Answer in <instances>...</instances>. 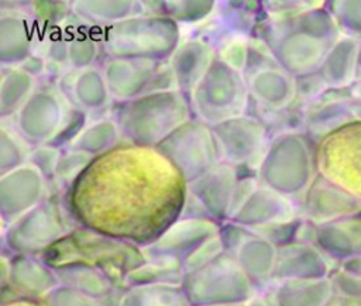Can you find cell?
Returning <instances> with one entry per match:
<instances>
[{
  "instance_id": "obj_5",
  "label": "cell",
  "mask_w": 361,
  "mask_h": 306,
  "mask_svg": "<svg viewBox=\"0 0 361 306\" xmlns=\"http://www.w3.org/2000/svg\"><path fill=\"white\" fill-rule=\"evenodd\" d=\"M100 42L109 58L166 62L180 44V28L166 16L138 14L103 27Z\"/></svg>"
},
{
  "instance_id": "obj_16",
  "label": "cell",
  "mask_w": 361,
  "mask_h": 306,
  "mask_svg": "<svg viewBox=\"0 0 361 306\" xmlns=\"http://www.w3.org/2000/svg\"><path fill=\"white\" fill-rule=\"evenodd\" d=\"M238 179V168L219 162L206 173L188 183V195L209 219L223 224L231 217Z\"/></svg>"
},
{
  "instance_id": "obj_4",
  "label": "cell",
  "mask_w": 361,
  "mask_h": 306,
  "mask_svg": "<svg viewBox=\"0 0 361 306\" xmlns=\"http://www.w3.org/2000/svg\"><path fill=\"white\" fill-rule=\"evenodd\" d=\"M39 257L51 268L71 264L93 267L121 288H127V276L147 261L138 245L78 224Z\"/></svg>"
},
{
  "instance_id": "obj_33",
  "label": "cell",
  "mask_w": 361,
  "mask_h": 306,
  "mask_svg": "<svg viewBox=\"0 0 361 306\" xmlns=\"http://www.w3.org/2000/svg\"><path fill=\"white\" fill-rule=\"evenodd\" d=\"M35 90V79L20 66L4 68L0 82V116L17 114Z\"/></svg>"
},
{
  "instance_id": "obj_1",
  "label": "cell",
  "mask_w": 361,
  "mask_h": 306,
  "mask_svg": "<svg viewBox=\"0 0 361 306\" xmlns=\"http://www.w3.org/2000/svg\"><path fill=\"white\" fill-rule=\"evenodd\" d=\"M63 202L78 226L145 248L182 217L188 183L155 148L120 141L92 158Z\"/></svg>"
},
{
  "instance_id": "obj_36",
  "label": "cell",
  "mask_w": 361,
  "mask_h": 306,
  "mask_svg": "<svg viewBox=\"0 0 361 306\" xmlns=\"http://www.w3.org/2000/svg\"><path fill=\"white\" fill-rule=\"evenodd\" d=\"M157 7H149L151 14H162L178 24H190L197 23L209 17L214 10L217 3L213 0L204 1H152Z\"/></svg>"
},
{
  "instance_id": "obj_22",
  "label": "cell",
  "mask_w": 361,
  "mask_h": 306,
  "mask_svg": "<svg viewBox=\"0 0 361 306\" xmlns=\"http://www.w3.org/2000/svg\"><path fill=\"white\" fill-rule=\"evenodd\" d=\"M8 281L1 289H10V298L44 299L49 292L61 285L54 268H51L38 255H8Z\"/></svg>"
},
{
  "instance_id": "obj_38",
  "label": "cell",
  "mask_w": 361,
  "mask_h": 306,
  "mask_svg": "<svg viewBox=\"0 0 361 306\" xmlns=\"http://www.w3.org/2000/svg\"><path fill=\"white\" fill-rule=\"evenodd\" d=\"M100 41L87 32L78 31L68 38V59L73 71L92 68L99 56Z\"/></svg>"
},
{
  "instance_id": "obj_8",
  "label": "cell",
  "mask_w": 361,
  "mask_h": 306,
  "mask_svg": "<svg viewBox=\"0 0 361 306\" xmlns=\"http://www.w3.org/2000/svg\"><path fill=\"white\" fill-rule=\"evenodd\" d=\"M180 286L192 306L243 305L258 293L235 258L226 251L199 268L185 271Z\"/></svg>"
},
{
  "instance_id": "obj_17",
  "label": "cell",
  "mask_w": 361,
  "mask_h": 306,
  "mask_svg": "<svg viewBox=\"0 0 361 306\" xmlns=\"http://www.w3.org/2000/svg\"><path fill=\"white\" fill-rule=\"evenodd\" d=\"M47 197V179L31 164L0 175V216L4 226Z\"/></svg>"
},
{
  "instance_id": "obj_13",
  "label": "cell",
  "mask_w": 361,
  "mask_h": 306,
  "mask_svg": "<svg viewBox=\"0 0 361 306\" xmlns=\"http://www.w3.org/2000/svg\"><path fill=\"white\" fill-rule=\"evenodd\" d=\"M210 127L221 162L240 168L265 151L268 127L259 117L244 113Z\"/></svg>"
},
{
  "instance_id": "obj_11",
  "label": "cell",
  "mask_w": 361,
  "mask_h": 306,
  "mask_svg": "<svg viewBox=\"0 0 361 306\" xmlns=\"http://www.w3.org/2000/svg\"><path fill=\"white\" fill-rule=\"evenodd\" d=\"M155 149L179 172L186 183L193 182L221 162L212 127L196 117L179 126Z\"/></svg>"
},
{
  "instance_id": "obj_46",
  "label": "cell",
  "mask_w": 361,
  "mask_h": 306,
  "mask_svg": "<svg viewBox=\"0 0 361 306\" xmlns=\"http://www.w3.org/2000/svg\"><path fill=\"white\" fill-rule=\"evenodd\" d=\"M224 252V247L221 244V240L219 237V234L213 238H210L209 241H206L202 247H199L185 262H183V268L185 271H190L195 268H199L207 262H210L212 259H214L216 257H219L220 254Z\"/></svg>"
},
{
  "instance_id": "obj_47",
  "label": "cell",
  "mask_w": 361,
  "mask_h": 306,
  "mask_svg": "<svg viewBox=\"0 0 361 306\" xmlns=\"http://www.w3.org/2000/svg\"><path fill=\"white\" fill-rule=\"evenodd\" d=\"M47 56L51 62H54L55 65H69V59H68V38L63 37H56L54 39L49 41L48 47H47Z\"/></svg>"
},
{
  "instance_id": "obj_25",
  "label": "cell",
  "mask_w": 361,
  "mask_h": 306,
  "mask_svg": "<svg viewBox=\"0 0 361 306\" xmlns=\"http://www.w3.org/2000/svg\"><path fill=\"white\" fill-rule=\"evenodd\" d=\"M247 83L250 96L269 110H285L296 99L295 78L279 66L254 73Z\"/></svg>"
},
{
  "instance_id": "obj_35",
  "label": "cell",
  "mask_w": 361,
  "mask_h": 306,
  "mask_svg": "<svg viewBox=\"0 0 361 306\" xmlns=\"http://www.w3.org/2000/svg\"><path fill=\"white\" fill-rule=\"evenodd\" d=\"M185 275L182 262L171 259H147L134 269L126 279V286L154 285V283H180Z\"/></svg>"
},
{
  "instance_id": "obj_12",
  "label": "cell",
  "mask_w": 361,
  "mask_h": 306,
  "mask_svg": "<svg viewBox=\"0 0 361 306\" xmlns=\"http://www.w3.org/2000/svg\"><path fill=\"white\" fill-rule=\"evenodd\" d=\"M102 72L113 102H126L151 92L175 89L168 61L107 56Z\"/></svg>"
},
{
  "instance_id": "obj_45",
  "label": "cell",
  "mask_w": 361,
  "mask_h": 306,
  "mask_svg": "<svg viewBox=\"0 0 361 306\" xmlns=\"http://www.w3.org/2000/svg\"><path fill=\"white\" fill-rule=\"evenodd\" d=\"M31 6L35 18L48 24L65 20L72 13V3L65 1H34Z\"/></svg>"
},
{
  "instance_id": "obj_21",
  "label": "cell",
  "mask_w": 361,
  "mask_h": 306,
  "mask_svg": "<svg viewBox=\"0 0 361 306\" xmlns=\"http://www.w3.org/2000/svg\"><path fill=\"white\" fill-rule=\"evenodd\" d=\"M299 216L292 199L259 183L231 216L230 221L254 231Z\"/></svg>"
},
{
  "instance_id": "obj_42",
  "label": "cell",
  "mask_w": 361,
  "mask_h": 306,
  "mask_svg": "<svg viewBox=\"0 0 361 306\" xmlns=\"http://www.w3.org/2000/svg\"><path fill=\"white\" fill-rule=\"evenodd\" d=\"M334 296L361 299V276L337 267L330 275Z\"/></svg>"
},
{
  "instance_id": "obj_7",
  "label": "cell",
  "mask_w": 361,
  "mask_h": 306,
  "mask_svg": "<svg viewBox=\"0 0 361 306\" xmlns=\"http://www.w3.org/2000/svg\"><path fill=\"white\" fill-rule=\"evenodd\" d=\"M75 226L63 199L56 195L47 196L35 207L4 226L3 250L8 255L39 257Z\"/></svg>"
},
{
  "instance_id": "obj_24",
  "label": "cell",
  "mask_w": 361,
  "mask_h": 306,
  "mask_svg": "<svg viewBox=\"0 0 361 306\" xmlns=\"http://www.w3.org/2000/svg\"><path fill=\"white\" fill-rule=\"evenodd\" d=\"M59 283L89 296L102 306H118L127 288L114 283L104 272L82 264L54 268Z\"/></svg>"
},
{
  "instance_id": "obj_49",
  "label": "cell",
  "mask_w": 361,
  "mask_h": 306,
  "mask_svg": "<svg viewBox=\"0 0 361 306\" xmlns=\"http://www.w3.org/2000/svg\"><path fill=\"white\" fill-rule=\"evenodd\" d=\"M1 306H49L44 299L31 298H10L1 302Z\"/></svg>"
},
{
  "instance_id": "obj_37",
  "label": "cell",
  "mask_w": 361,
  "mask_h": 306,
  "mask_svg": "<svg viewBox=\"0 0 361 306\" xmlns=\"http://www.w3.org/2000/svg\"><path fill=\"white\" fill-rule=\"evenodd\" d=\"M27 141L10 128L1 127L0 130V175L14 171L30 159V154L25 148Z\"/></svg>"
},
{
  "instance_id": "obj_3",
  "label": "cell",
  "mask_w": 361,
  "mask_h": 306,
  "mask_svg": "<svg viewBox=\"0 0 361 306\" xmlns=\"http://www.w3.org/2000/svg\"><path fill=\"white\" fill-rule=\"evenodd\" d=\"M110 117L120 130L121 141L142 148H155L179 126L190 120L193 111L189 96L175 87L126 102H113Z\"/></svg>"
},
{
  "instance_id": "obj_41",
  "label": "cell",
  "mask_w": 361,
  "mask_h": 306,
  "mask_svg": "<svg viewBox=\"0 0 361 306\" xmlns=\"http://www.w3.org/2000/svg\"><path fill=\"white\" fill-rule=\"evenodd\" d=\"M61 155L62 152L58 148L45 144L38 145L30 154V164L34 165L47 180H51L55 176L56 165L59 162Z\"/></svg>"
},
{
  "instance_id": "obj_2",
  "label": "cell",
  "mask_w": 361,
  "mask_h": 306,
  "mask_svg": "<svg viewBox=\"0 0 361 306\" xmlns=\"http://www.w3.org/2000/svg\"><path fill=\"white\" fill-rule=\"evenodd\" d=\"M338 35L340 28L327 7L268 16L259 23L258 34L279 68L293 78L317 72Z\"/></svg>"
},
{
  "instance_id": "obj_9",
  "label": "cell",
  "mask_w": 361,
  "mask_h": 306,
  "mask_svg": "<svg viewBox=\"0 0 361 306\" xmlns=\"http://www.w3.org/2000/svg\"><path fill=\"white\" fill-rule=\"evenodd\" d=\"M248 97V83L243 72L219 56L189 94L193 117L209 126L244 114Z\"/></svg>"
},
{
  "instance_id": "obj_32",
  "label": "cell",
  "mask_w": 361,
  "mask_h": 306,
  "mask_svg": "<svg viewBox=\"0 0 361 306\" xmlns=\"http://www.w3.org/2000/svg\"><path fill=\"white\" fill-rule=\"evenodd\" d=\"M118 306H192L180 283H154L130 286Z\"/></svg>"
},
{
  "instance_id": "obj_18",
  "label": "cell",
  "mask_w": 361,
  "mask_h": 306,
  "mask_svg": "<svg viewBox=\"0 0 361 306\" xmlns=\"http://www.w3.org/2000/svg\"><path fill=\"white\" fill-rule=\"evenodd\" d=\"M305 228L307 237L300 240L316 245L330 261L341 265L361 257V213L319 224L306 221Z\"/></svg>"
},
{
  "instance_id": "obj_20",
  "label": "cell",
  "mask_w": 361,
  "mask_h": 306,
  "mask_svg": "<svg viewBox=\"0 0 361 306\" xmlns=\"http://www.w3.org/2000/svg\"><path fill=\"white\" fill-rule=\"evenodd\" d=\"M331 261L312 243L296 240L278 247L271 283L290 279H324L333 272Z\"/></svg>"
},
{
  "instance_id": "obj_40",
  "label": "cell",
  "mask_w": 361,
  "mask_h": 306,
  "mask_svg": "<svg viewBox=\"0 0 361 306\" xmlns=\"http://www.w3.org/2000/svg\"><path fill=\"white\" fill-rule=\"evenodd\" d=\"M90 161H92V157L69 148V151L61 155L54 179L59 185H62L63 189L66 190L69 185L80 175V172L87 166Z\"/></svg>"
},
{
  "instance_id": "obj_14",
  "label": "cell",
  "mask_w": 361,
  "mask_h": 306,
  "mask_svg": "<svg viewBox=\"0 0 361 306\" xmlns=\"http://www.w3.org/2000/svg\"><path fill=\"white\" fill-rule=\"evenodd\" d=\"M220 224L209 217L182 216L151 245L142 248L147 259L185 262L199 247L219 234Z\"/></svg>"
},
{
  "instance_id": "obj_27",
  "label": "cell",
  "mask_w": 361,
  "mask_h": 306,
  "mask_svg": "<svg viewBox=\"0 0 361 306\" xmlns=\"http://www.w3.org/2000/svg\"><path fill=\"white\" fill-rule=\"evenodd\" d=\"M276 251L278 248L271 241L254 231L231 255L258 290L271 283Z\"/></svg>"
},
{
  "instance_id": "obj_15",
  "label": "cell",
  "mask_w": 361,
  "mask_h": 306,
  "mask_svg": "<svg viewBox=\"0 0 361 306\" xmlns=\"http://www.w3.org/2000/svg\"><path fill=\"white\" fill-rule=\"evenodd\" d=\"M61 92L49 87L35 89L16 114L17 133L34 147L49 142L59 130L66 110Z\"/></svg>"
},
{
  "instance_id": "obj_34",
  "label": "cell",
  "mask_w": 361,
  "mask_h": 306,
  "mask_svg": "<svg viewBox=\"0 0 361 306\" xmlns=\"http://www.w3.org/2000/svg\"><path fill=\"white\" fill-rule=\"evenodd\" d=\"M120 141L121 135L117 124L111 117H106L86 126L72 142L71 149L94 158L114 148Z\"/></svg>"
},
{
  "instance_id": "obj_50",
  "label": "cell",
  "mask_w": 361,
  "mask_h": 306,
  "mask_svg": "<svg viewBox=\"0 0 361 306\" xmlns=\"http://www.w3.org/2000/svg\"><path fill=\"white\" fill-rule=\"evenodd\" d=\"M245 306H275L272 299L269 298V295H264V293H257L252 299H250Z\"/></svg>"
},
{
  "instance_id": "obj_26",
  "label": "cell",
  "mask_w": 361,
  "mask_h": 306,
  "mask_svg": "<svg viewBox=\"0 0 361 306\" xmlns=\"http://www.w3.org/2000/svg\"><path fill=\"white\" fill-rule=\"evenodd\" d=\"M59 83H66L68 90L61 93L69 100L71 106L82 109L86 113L103 109L111 99L102 69L94 66L75 71L71 80L63 75ZM66 86H59V89Z\"/></svg>"
},
{
  "instance_id": "obj_52",
  "label": "cell",
  "mask_w": 361,
  "mask_h": 306,
  "mask_svg": "<svg viewBox=\"0 0 361 306\" xmlns=\"http://www.w3.org/2000/svg\"><path fill=\"white\" fill-rule=\"evenodd\" d=\"M326 306H340V303L336 300V298H333V299H331Z\"/></svg>"
},
{
  "instance_id": "obj_6",
  "label": "cell",
  "mask_w": 361,
  "mask_h": 306,
  "mask_svg": "<svg viewBox=\"0 0 361 306\" xmlns=\"http://www.w3.org/2000/svg\"><path fill=\"white\" fill-rule=\"evenodd\" d=\"M317 175L314 149L303 131H282L267 145L257 168L261 185L293 199L306 193Z\"/></svg>"
},
{
  "instance_id": "obj_44",
  "label": "cell",
  "mask_w": 361,
  "mask_h": 306,
  "mask_svg": "<svg viewBox=\"0 0 361 306\" xmlns=\"http://www.w3.org/2000/svg\"><path fill=\"white\" fill-rule=\"evenodd\" d=\"M44 300L49 306H102L89 296L82 295L63 285L56 286L44 298Z\"/></svg>"
},
{
  "instance_id": "obj_48",
  "label": "cell",
  "mask_w": 361,
  "mask_h": 306,
  "mask_svg": "<svg viewBox=\"0 0 361 306\" xmlns=\"http://www.w3.org/2000/svg\"><path fill=\"white\" fill-rule=\"evenodd\" d=\"M20 68H21L23 71H25L27 73H30L32 78H35V76H39V75L44 73L47 65H45V59H44L42 56L32 54L31 56H28V58L20 65Z\"/></svg>"
},
{
  "instance_id": "obj_28",
  "label": "cell",
  "mask_w": 361,
  "mask_h": 306,
  "mask_svg": "<svg viewBox=\"0 0 361 306\" xmlns=\"http://www.w3.org/2000/svg\"><path fill=\"white\" fill-rule=\"evenodd\" d=\"M269 298L275 306H326L334 290L330 278L290 279L274 283Z\"/></svg>"
},
{
  "instance_id": "obj_53",
  "label": "cell",
  "mask_w": 361,
  "mask_h": 306,
  "mask_svg": "<svg viewBox=\"0 0 361 306\" xmlns=\"http://www.w3.org/2000/svg\"><path fill=\"white\" fill-rule=\"evenodd\" d=\"M207 306H245V303H243V305H207Z\"/></svg>"
},
{
  "instance_id": "obj_10",
  "label": "cell",
  "mask_w": 361,
  "mask_h": 306,
  "mask_svg": "<svg viewBox=\"0 0 361 306\" xmlns=\"http://www.w3.org/2000/svg\"><path fill=\"white\" fill-rule=\"evenodd\" d=\"M317 173L361 200V121H351L314 144Z\"/></svg>"
},
{
  "instance_id": "obj_29",
  "label": "cell",
  "mask_w": 361,
  "mask_h": 306,
  "mask_svg": "<svg viewBox=\"0 0 361 306\" xmlns=\"http://www.w3.org/2000/svg\"><path fill=\"white\" fill-rule=\"evenodd\" d=\"M360 39L340 38L326 55L317 73L329 89L350 87L357 79V55Z\"/></svg>"
},
{
  "instance_id": "obj_23",
  "label": "cell",
  "mask_w": 361,
  "mask_h": 306,
  "mask_svg": "<svg viewBox=\"0 0 361 306\" xmlns=\"http://www.w3.org/2000/svg\"><path fill=\"white\" fill-rule=\"evenodd\" d=\"M216 56L214 48L204 39L192 38L180 42L168 61L175 87L189 96Z\"/></svg>"
},
{
  "instance_id": "obj_30",
  "label": "cell",
  "mask_w": 361,
  "mask_h": 306,
  "mask_svg": "<svg viewBox=\"0 0 361 306\" xmlns=\"http://www.w3.org/2000/svg\"><path fill=\"white\" fill-rule=\"evenodd\" d=\"M32 55V35L28 20L16 13L0 18V62L4 68L20 66Z\"/></svg>"
},
{
  "instance_id": "obj_39",
  "label": "cell",
  "mask_w": 361,
  "mask_h": 306,
  "mask_svg": "<svg viewBox=\"0 0 361 306\" xmlns=\"http://www.w3.org/2000/svg\"><path fill=\"white\" fill-rule=\"evenodd\" d=\"M86 118H87V113L85 110L78 109L75 106H69L59 130L56 131L54 138L49 142H47L45 145H49V147H54L58 149H62L68 144L72 145V142L76 140V137L85 128Z\"/></svg>"
},
{
  "instance_id": "obj_19",
  "label": "cell",
  "mask_w": 361,
  "mask_h": 306,
  "mask_svg": "<svg viewBox=\"0 0 361 306\" xmlns=\"http://www.w3.org/2000/svg\"><path fill=\"white\" fill-rule=\"evenodd\" d=\"M358 213H361V200L348 195L319 173L300 202V217L313 224Z\"/></svg>"
},
{
  "instance_id": "obj_51",
  "label": "cell",
  "mask_w": 361,
  "mask_h": 306,
  "mask_svg": "<svg viewBox=\"0 0 361 306\" xmlns=\"http://www.w3.org/2000/svg\"><path fill=\"white\" fill-rule=\"evenodd\" d=\"M340 268H343L344 271H348L351 274H355V275H360L361 276V257L358 258H354V259H350L347 262H343L341 265H338Z\"/></svg>"
},
{
  "instance_id": "obj_43",
  "label": "cell",
  "mask_w": 361,
  "mask_h": 306,
  "mask_svg": "<svg viewBox=\"0 0 361 306\" xmlns=\"http://www.w3.org/2000/svg\"><path fill=\"white\" fill-rule=\"evenodd\" d=\"M217 56L231 68L243 72L248 56V41L244 38H231L223 44Z\"/></svg>"
},
{
  "instance_id": "obj_31",
  "label": "cell",
  "mask_w": 361,
  "mask_h": 306,
  "mask_svg": "<svg viewBox=\"0 0 361 306\" xmlns=\"http://www.w3.org/2000/svg\"><path fill=\"white\" fill-rule=\"evenodd\" d=\"M141 6L142 3L133 0H79L72 3V13L82 21L106 27L142 14Z\"/></svg>"
}]
</instances>
